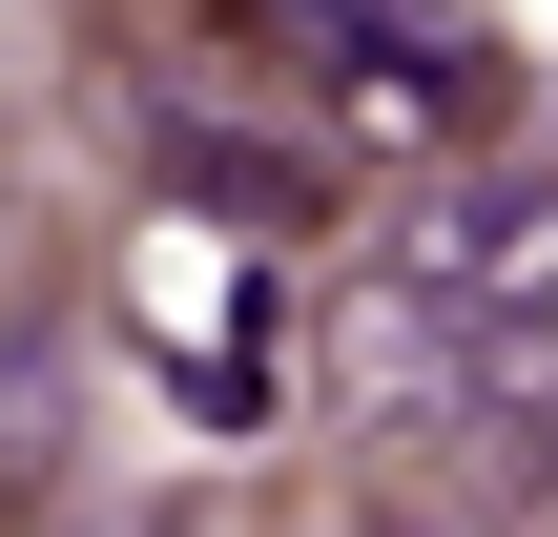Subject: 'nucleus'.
<instances>
[{
    "label": "nucleus",
    "instance_id": "obj_1",
    "mask_svg": "<svg viewBox=\"0 0 558 537\" xmlns=\"http://www.w3.org/2000/svg\"><path fill=\"white\" fill-rule=\"evenodd\" d=\"M352 352L414 373V393L558 352V186H435V207H393L373 290H352Z\"/></svg>",
    "mask_w": 558,
    "mask_h": 537
},
{
    "label": "nucleus",
    "instance_id": "obj_2",
    "mask_svg": "<svg viewBox=\"0 0 558 537\" xmlns=\"http://www.w3.org/2000/svg\"><path fill=\"white\" fill-rule=\"evenodd\" d=\"M311 21H331V41H373V21H456V0H311Z\"/></svg>",
    "mask_w": 558,
    "mask_h": 537
}]
</instances>
